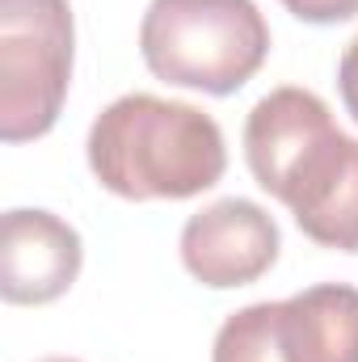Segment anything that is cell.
Masks as SVG:
<instances>
[{
  "label": "cell",
  "instance_id": "obj_5",
  "mask_svg": "<svg viewBox=\"0 0 358 362\" xmlns=\"http://www.w3.org/2000/svg\"><path fill=\"white\" fill-rule=\"evenodd\" d=\"M282 236L266 206L249 198H219L185 219L181 266L211 291L249 286L278 262Z\"/></svg>",
  "mask_w": 358,
  "mask_h": 362
},
{
  "label": "cell",
  "instance_id": "obj_2",
  "mask_svg": "<svg viewBox=\"0 0 358 362\" xmlns=\"http://www.w3.org/2000/svg\"><path fill=\"white\" fill-rule=\"evenodd\" d=\"M85 148L101 189L127 202H181L219 185L228 169L219 122L190 101L152 93L110 101L93 118Z\"/></svg>",
  "mask_w": 358,
  "mask_h": 362
},
{
  "label": "cell",
  "instance_id": "obj_9",
  "mask_svg": "<svg viewBox=\"0 0 358 362\" xmlns=\"http://www.w3.org/2000/svg\"><path fill=\"white\" fill-rule=\"evenodd\" d=\"M282 8L308 25H337L358 17V0H282Z\"/></svg>",
  "mask_w": 358,
  "mask_h": 362
},
{
  "label": "cell",
  "instance_id": "obj_6",
  "mask_svg": "<svg viewBox=\"0 0 358 362\" xmlns=\"http://www.w3.org/2000/svg\"><path fill=\"white\" fill-rule=\"evenodd\" d=\"M85 266L81 232L51 215L17 206L0 223V295L17 308H42L72 291Z\"/></svg>",
  "mask_w": 358,
  "mask_h": 362
},
{
  "label": "cell",
  "instance_id": "obj_11",
  "mask_svg": "<svg viewBox=\"0 0 358 362\" xmlns=\"http://www.w3.org/2000/svg\"><path fill=\"white\" fill-rule=\"evenodd\" d=\"M47 362H81V358H47Z\"/></svg>",
  "mask_w": 358,
  "mask_h": 362
},
{
  "label": "cell",
  "instance_id": "obj_7",
  "mask_svg": "<svg viewBox=\"0 0 358 362\" xmlns=\"http://www.w3.org/2000/svg\"><path fill=\"white\" fill-rule=\"evenodd\" d=\"M278 346L287 362H358V286L321 282L278 299Z\"/></svg>",
  "mask_w": 358,
  "mask_h": 362
},
{
  "label": "cell",
  "instance_id": "obj_8",
  "mask_svg": "<svg viewBox=\"0 0 358 362\" xmlns=\"http://www.w3.org/2000/svg\"><path fill=\"white\" fill-rule=\"evenodd\" d=\"M211 362H287L278 346V303H249L232 312L211 346Z\"/></svg>",
  "mask_w": 358,
  "mask_h": 362
},
{
  "label": "cell",
  "instance_id": "obj_10",
  "mask_svg": "<svg viewBox=\"0 0 358 362\" xmlns=\"http://www.w3.org/2000/svg\"><path fill=\"white\" fill-rule=\"evenodd\" d=\"M337 93H342L346 114L358 122V34L350 38V47L342 51V64H337Z\"/></svg>",
  "mask_w": 358,
  "mask_h": 362
},
{
  "label": "cell",
  "instance_id": "obj_4",
  "mask_svg": "<svg viewBox=\"0 0 358 362\" xmlns=\"http://www.w3.org/2000/svg\"><path fill=\"white\" fill-rule=\"evenodd\" d=\"M76 25L68 0H0V139H42L68 101Z\"/></svg>",
  "mask_w": 358,
  "mask_h": 362
},
{
  "label": "cell",
  "instance_id": "obj_3",
  "mask_svg": "<svg viewBox=\"0 0 358 362\" xmlns=\"http://www.w3.org/2000/svg\"><path fill=\"white\" fill-rule=\"evenodd\" d=\"M139 55L165 85L228 97L262 72L270 25L258 0H152Z\"/></svg>",
  "mask_w": 358,
  "mask_h": 362
},
{
  "label": "cell",
  "instance_id": "obj_1",
  "mask_svg": "<svg viewBox=\"0 0 358 362\" xmlns=\"http://www.w3.org/2000/svg\"><path fill=\"white\" fill-rule=\"evenodd\" d=\"M245 165L308 240L358 253V139L312 89L282 85L249 110Z\"/></svg>",
  "mask_w": 358,
  "mask_h": 362
}]
</instances>
